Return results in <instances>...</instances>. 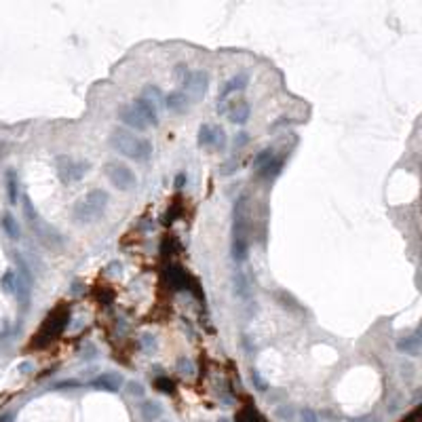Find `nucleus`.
Masks as SVG:
<instances>
[{"instance_id":"nucleus-25","label":"nucleus","mask_w":422,"mask_h":422,"mask_svg":"<svg viewBox=\"0 0 422 422\" xmlns=\"http://www.w3.org/2000/svg\"><path fill=\"white\" fill-rule=\"evenodd\" d=\"M3 287H5V292H9V294H15V287H17V270H13V268H9L5 274H3Z\"/></svg>"},{"instance_id":"nucleus-37","label":"nucleus","mask_w":422,"mask_h":422,"mask_svg":"<svg viewBox=\"0 0 422 422\" xmlns=\"http://www.w3.org/2000/svg\"><path fill=\"white\" fill-rule=\"evenodd\" d=\"M163 422H165V420H163Z\"/></svg>"},{"instance_id":"nucleus-21","label":"nucleus","mask_w":422,"mask_h":422,"mask_svg":"<svg viewBox=\"0 0 422 422\" xmlns=\"http://www.w3.org/2000/svg\"><path fill=\"white\" fill-rule=\"evenodd\" d=\"M7 194H9V203L15 205L19 199V182L13 171H9V176H7Z\"/></svg>"},{"instance_id":"nucleus-11","label":"nucleus","mask_w":422,"mask_h":422,"mask_svg":"<svg viewBox=\"0 0 422 422\" xmlns=\"http://www.w3.org/2000/svg\"><path fill=\"white\" fill-rule=\"evenodd\" d=\"M190 106V97L184 93V91H171L169 95H165V108L169 112H176V114H182L186 112Z\"/></svg>"},{"instance_id":"nucleus-9","label":"nucleus","mask_w":422,"mask_h":422,"mask_svg":"<svg viewBox=\"0 0 422 422\" xmlns=\"http://www.w3.org/2000/svg\"><path fill=\"white\" fill-rule=\"evenodd\" d=\"M122 384H125V380H122V376L116 374V372H106L91 382V386H93L95 390H108V393H118Z\"/></svg>"},{"instance_id":"nucleus-35","label":"nucleus","mask_w":422,"mask_h":422,"mask_svg":"<svg viewBox=\"0 0 422 422\" xmlns=\"http://www.w3.org/2000/svg\"><path fill=\"white\" fill-rule=\"evenodd\" d=\"M30 367H32V363H22V365H19V369H22L24 374H26V372H30Z\"/></svg>"},{"instance_id":"nucleus-17","label":"nucleus","mask_w":422,"mask_h":422,"mask_svg":"<svg viewBox=\"0 0 422 422\" xmlns=\"http://www.w3.org/2000/svg\"><path fill=\"white\" fill-rule=\"evenodd\" d=\"M142 97L148 101L150 106H154L159 112H161V108L165 106V95H163V91L157 87V85H148V87H144V93H142Z\"/></svg>"},{"instance_id":"nucleus-29","label":"nucleus","mask_w":422,"mask_h":422,"mask_svg":"<svg viewBox=\"0 0 422 422\" xmlns=\"http://www.w3.org/2000/svg\"><path fill=\"white\" fill-rule=\"evenodd\" d=\"M296 416L300 418V422H319V416L315 414V411H313L311 407H302Z\"/></svg>"},{"instance_id":"nucleus-31","label":"nucleus","mask_w":422,"mask_h":422,"mask_svg":"<svg viewBox=\"0 0 422 422\" xmlns=\"http://www.w3.org/2000/svg\"><path fill=\"white\" fill-rule=\"evenodd\" d=\"M142 346L146 348L148 353H152L154 348L159 346V344H157V338H154V336H150V334H144V336H142Z\"/></svg>"},{"instance_id":"nucleus-26","label":"nucleus","mask_w":422,"mask_h":422,"mask_svg":"<svg viewBox=\"0 0 422 422\" xmlns=\"http://www.w3.org/2000/svg\"><path fill=\"white\" fill-rule=\"evenodd\" d=\"M296 407H292V405H281V407H276V411H274V416L279 418V420H283V422H292V420H296Z\"/></svg>"},{"instance_id":"nucleus-24","label":"nucleus","mask_w":422,"mask_h":422,"mask_svg":"<svg viewBox=\"0 0 422 422\" xmlns=\"http://www.w3.org/2000/svg\"><path fill=\"white\" fill-rule=\"evenodd\" d=\"M211 137H213V127L211 125H201L197 144L199 148H211Z\"/></svg>"},{"instance_id":"nucleus-16","label":"nucleus","mask_w":422,"mask_h":422,"mask_svg":"<svg viewBox=\"0 0 422 422\" xmlns=\"http://www.w3.org/2000/svg\"><path fill=\"white\" fill-rule=\"evenodd\" d=\"M139 416L144 422H157L163 416V405L159 401H144L139 405Z\"/></svg>"},{"instance_id":"nucleus-14","label":"nucleus","mask_w":422,"mask_h":422,"mask_svg":"<svg viewBox=\"0 0 422 422\" xmlns=\"http://www.w3.org/2000/svg\"><path fill=\"white\" fill-rule=\"evenodd\" d=\"M133 106H135V110L142 114V118L148 122V127H150V125H152V127L159 125V110L154 108V106H150L144 97H137L135 101H133Z\"/></svg>"},{"instance_id":"nucleus-3","label":"nucleus","mask_w":422,"mask_h":422,"mask_svg":"<svg viewBox=\"0 0 422 422\" xmlns=\"http://www.w3.org/2000/svg\"><path fill=\"white\" fill-rule=\"evenodd\" d=\"M108 192L101 190V188H95V190H89L85 197H80L74 205V209H72V215H74V220L80 222V224H91L99 220L101 215H104L106 207H108Z\"/></svg>"},{"instance_id":"nucleus-34","label":"nucleus","mask_w":422,"mask_h":422,"mask_svg":"<svg viewBox=\"0 0 422 422\" xmlns=\"http://www.w3.org/2000/svg\"><path fill=\"white\" fill-rule=\"evenodd\" d=\"M184 186H186V173H178L176 176V188L182 190Z\"/></svg>"},{"instance_id":"nucleus-19","label":"nucleus","mask_w":422,"mask_h":422,"mask_svg":"<svg viewBox=\"0 0 422 422\" xmlns=\"http://www.w3.org/2000/svg\"><path fill=\"white\" fill-rule=\"evenodd\" d=\"M281 169H283V159H272L268 165H264L260 169V176L264 180H274L281 173Z\"/></svg>"},{"instance_id":"nucleus-15","label":"nucleus","mask_w":422,"mask_h":422,"mask_svg":"<svg viewBox=\"0 0 422 422\" xmlns=\"http://www.w3.org/2000/svg\"><path fill=\"white\" fill-rule=\"evenodd\" d=\"M397 351L403 353V355H409V357H418L420 355V338H418V334L401 338V340L397 342Z\"/></svg>"},{"instance_id":"nucleus-18","label":"nucleus","mask_w":422,"mask_h":422,"mask_svg":"<svg viewBox=\"0 0 422 422\" xmlns=\"http://www.w3.org/2000/svg\"><path fill=\"white\" fill-rule=\"evenodd\" d=\"M234 294L239 296V298H243V300H249V296H251L245 274H243V270H239V268L234 270Z\"/></svg>"},{"instance_id":"nucleus-13","label":"nucleus","mask_w":422,"mask_h":422,"mask_svg":"<svg viewBox=\"0 0 422 422\" xmlns=\"http://www.w3.org/2000/svg\"><path fill=\"white\" fill-rule=\"evenodd\" d=\"M247 80H249V76H247V74H234V76H230L228 80L224 82V87H222V91H220V101H224L230 93L243 91V89L247 87Z\"/></svg>"},{"instance_id":"nucleus-1","label":"nucleus","mask_w":422,"mask_h":422,"mask_svg":"<svg viewBox=\"0 0 422 422\" xmlns=\"http://www.w3.org/2000/svg\"><path fill=\"white\" fill-rule=\"evenodd\" d=\"M110 146L116 152H120L122 157H127L131 161L144 163L152 157V144L144 137L133 135L127 129H114L110 135Z\"/></svg>"},{"instance_id":"nucleus-12","label":"nucleus","mask_w":422,"mask_h":422,"mask_svg":"<svg viewBox=\"0 0 422 422\" xmlns=\"http://www.w3.org/2000/svg\"><path fill=\"white\" fill-rule=\"evenodd\" d=\"M249 114H251V108H249V104H247L245 99H236L234 104L228 108L230 122H234V125H245V122L249 120Z\"/></svg>"},{"instance_id":"nucleus-5","label":"nucleus","mask_w":422,"mask_h":422,"mask_svg":"<svg viewBox=\"0 0 422 422\" xmlns=\"http://www.w3.org/2000/svg\"><path fill=\"white\" fill-rule=\"evenodd\" d=\"M68 321H70V313L68 311H57L53 315H49L47 321L43 323V327H40V332H38L36 346H45L47 342L55 340V338L64 332V327L68 325Z\"/></svg>"},{"instance_id":"nucleus-10","label":"nucleus","mask_w":422,"mask_h":422,"mask_svg":"<svg viewBox=\"0 0 422 422\" xmlns=\"http://www.w3.org/2000/svg\"><path fill=\"white\" fill-rule=\"evenodd\" d=\"M167 274H169V283L173 290H194V285H197L188 276V272L180 268V266H169Z\"/></svg>"},{"instance_id":"nucleus-33","label":"nucleus","mask_w":422,"mask_h":422,"mask_svg":"<svg viewBox=\"0 0 422 422\" xmlns=\"http://www.w3.org/2000/svg\"><path fill=\"white\" fill-rule=\"evenodd\" d=\"M247 139H249V137H247V133H245V131H241L239 135L234 137V148H236V150H239V148H243L245 144H247Z\"/></svg>"},{"instance_id":"nucleus-30","label":"nucleus","mask_w":422,"mask_h":422,"mask_svg":"<svg viewBox=\"0 0 422 422\" xmlns=\"http://www.w3.org/2000/svg\"><path fill=\"white\" fill-rule=\"evenodd\" d=\"M157 388L163 390V393H173V390H176V386H173L169 378H157Z\"/></svg>"},{"instance_id":"nucleus-6","label":"nucleus","mask_w":422,"mask_h":422,"mask_svg":"<svg viewBox=\"0 0 422 422\" xmlns=\"http://www.w3.org/2000/svg\"><path fill=\"white\" fill-rule=\"evenodd\" d=\"M55 169H57V176L61 182L72 184V182H80L85 178V173L89 171V163L74 161L72 157H57Z\"/></svg>"},{"instance_id":"nucleus-23","label":"nucleus","mask_w":422,"mask_h":422,"mask_svg":"<svg viewBox=\"0 0 422 422\" xmlns=\"http://www.w3.org/2000/svg\"><path fill=\"white\" fill-rule=\"evenodd\" d=\"M228 144V135L222 127H213V137H211V150H224Z\"/></svg>"},{"instance_id":"nucleus-7","label":"nucleus","mask_w":422,"mask_h":422,"mask_svg":"<svg viewBox=\"0 0 422 422\" xmlns=\"http://www.w3.org/2000/svg\"><path fill=\"white\" fill-rule=\"evenodd\" d=\"M184 85V93H186L192 101H199L205 97L209 89V74L205 70H194V72H188L186 78L182 80Z\"/></svg>"},{"instance_id":"nucleus-8","label":"nucleus","mask_w":422,"mask_h":422,"mask_svg":"<svg viewBox=\"0 0 422 422\" xmlns=\"http://www.w3.org/2000/svg\"><path fill=\"white\" fill-rule=\"evenodd\" d=\"M118 118L125 122L127 127H131V129H135V131H146L148 129V122L142 118V114L135 110V106L133 104H122L120 108H118Z\"/></svg>"},{"instance_id":"nucleus-4","label":"nucleus","mask_w":422,"mask_h":422,"mask_svg":"<svg viewBox=\"0 0 422 422\" xmlns=\"http://www.w3.org/2000/svg\"><path fill=\"white\" fill-rule=\"evenodd\" d=\"M106 178L110 180V184L114 188L122 190V192H129L137 186V178H135V173L131 171V167H127L125 163H118V161H110L106 167Z\"/></svg>"},{"instance_id":"nucleus-28","label":"nucleus","mask_w":422,"mask_h":422,"mask_svg":"<svg viewBox=\"0 0 422 422\" xmlns=\"http://www.w3.org/2000/svg\"><path fill=\"white\" fill-rule=\"evenodd\" d=\"M249 376H251V382H253V386L258 388L260 393H264V390H268V384H266V380L260 376V372H258V369H251V374H249Z\"/></svg>"},{"instance_id":"nucleus-32","label":"nucleus","mask_w":422,"mask_h":422,"mask_svg":"<svg viewBox=\"0 0 422 422\" xmlns=\"http://www.w3.org/2000/svg\"><path fill=\"white\" fill-rule=\"evenodd\" d=\"M127 393H129L131 397H144V393H146V390H144V386H142L139 382H129V384H127Z\"/></svg>"},{"instance_id":"nucleus-22","label":"nucleus","mask_w":422,"mask_h":422,"mask_svg":"<svg viewBox=\"0 0 422 422\" xmlns=\"http://www.w3.org/2000/svg\"><path fill=\"white\" fill-rule=\"evenodd\" d=\"M272 159H274V150H272V148H264V150H260V152H258V154H255V157H253V161H251V167L260 171V169L264 167V165H268Z\"/></svg>"},{"instance_id":"nucleus-20","label":"nucleus","mask_w":422,"mask_h":422,"mask_svg":"<svg viewBox=\"0 0 422 422\" xmlns=\"http://www.w3.org/2000/svg\"><path fill=\"white\" fill-rule=\"evenodd\" d=\"M3 228H5L9 239H13V241L19 239V224H17V220L13 218L11 213H5L3 215Z\"/></svg>"},{"instance_id":"nucleus-36","label":"nucleus","mask_w":422,"mask_h":422,"mask_svg":"<svg viewBox=\"0 0 422 422\" xmlns=\"http://www.w3.org/2000/svg\"><path fill=\"white\" fill-rule=\"evenodd\" d=\"M0 422H13V414H5L3 418H0Z\"/></svg>"},{"instance_id":"nucleus-27","label":"nucleus","mask_w":422,"mask_h":422,"mask_svg":"<svg viewBox=\"0 0 422 422\" xmlns=\"http://www.w3.org/2000/svg\"><path fill=\"white\" fill-rule=\"evenodd\" d=\"M178 372L184 374V376H192L194 374V363L190 361L188 357H178Z\"/></svg>"},{"instance_id":"nucleus-2","label":"nucleus","mask_w":422,"mask_h":422,"mask_svg":"<svg viewBox=\"0 0 422 422\" xmlns=\"http://www.w3.org/2000/svg\"><path fill=\"white\" fill-rule=\"evenodd\" d=\"M247 197L241 194L234 201L232 207V260L243 262L249 251V243H247Z\"/></svg>"}]
</instances>
